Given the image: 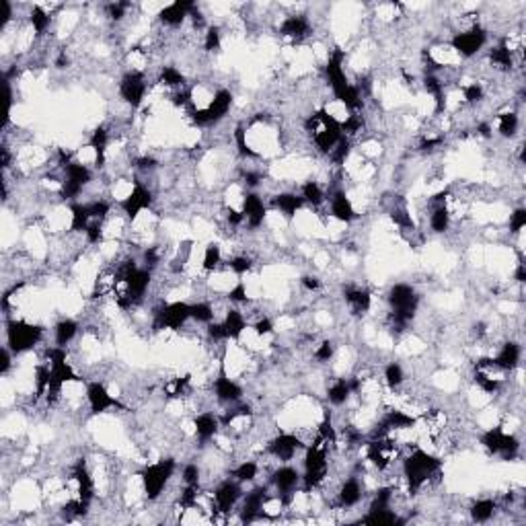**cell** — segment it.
<instances>
[{
    "label": "cell",
    "mask_w": 526,
    "mask_h": 526,
    "mask_svg": "<svg viewBox=\"0 0 526 526\" xmlns=\"http://www.w3.org/2000/svg\"><path fill=\"white\" fill-rule=\"evenodd\" d=\"M403 477L409 494H420L430 483H436L442 475V460L438 456L426 453L424 448H413L411 455L403 460Z\"/></svg>",
    "instance_id": "1"
},
{
    "label": "cell",
    "mask_w": 526,
    "mask_h": 526,
    "mask_svg": "<svg viewBox=\"0 0 526 526\" xmlns=\"http://www.w3.org/2000/svg\"><path fill=\"white\" fill-rule=\"evenodd\" d=\"M305 132L311 136L312 144L323 154H329L335 148V144L339 142L343 136L341 123L335 120L334 116H329L325 109L314 111L305 120Z\"/></svg>",
    "instance_id": "2"
},
{
    "label": "cell",
    "mask_w": 526,
    "mask_h": 526,
    "mask_svg": "<svg viewBox=\"0 0 526 526\" xmlns=\"http://www.w3.org/2000/svg\"><path fill=\"white\" fill-rule=\"evenodd\" d=\"M175 469H177L175 458H161L157 463L146 465L140 471V481H142L144 494H146L148 502H157L163 496Z\"/></svg>",
    "instance_id": "3"
},
{
    "label": "cell",
    "mask_w": 526,
    "mask_h": 526,
    "mask_svg": "<svg viewBox=\"0 0 526 526\" xmlns=\"http://www.w3.org/2000/svg\"><path fill=\"white\" fill-rule=\"evenodd\" d=\"M329 451L311 442L305 448V471H302V487L305 491L319 489L329 477Z\"/></svg>",
    "instance_id": "4"
},
{
    "label": "cell",
    "mask_w": 526,
    "mask_h": 526,
    "mask_svg": "<svg viewBox=\"0 0 526 526\" xmlns=\"http://www.w3.org/2000/svg\"><path fill=\"white\" fill-rule=\"evenodd\" d=\"M44 337V329L39 325L27 323L23 319H8L6 321V348L19 356L29 350H33Z\"/></svg>",
    "instance_id": "5"
},
{
    "label": "cell",
    "mask_w": 526,
    "mask_h": 526,
    "mask_svg": "<svg viewBox=\"0 0 526 526\" xmlns=\"http://www.w3.org/2000/svg\"><path fill=\"white\" fill-rule=\"evenodd\" d=\"M479 442L489 455L502 456V460H514L520 453V440L514 434H508L502 426L483 432L479 436Z\"/></svg>",
    "instance_id": "6"
},
{
    "label": "cell",
    "mask_w": 526,
    "mask_h": 526,
    "mask_svg": "<svg viewBox=\"0 0 526 526\" xmlns=\"http://www.w3.org/2000/svg\"><path fill=\"white\" fill-rule=\"evenodd\" d=\"M233 107V93L228 89H218L212 97V101L202 107V109H192V121L195 126H214L220 120L228 116Z\"/></svg>",
    "instance_id": "7"
},
{
    "label": "cell",
    "mask_w": 526,
    "mask_h": 526,
    "mask_svg": "<svg viewBox=\"0 0 526 526\" xmlns=\"http://www.w3.org/2000/svg\"><path fill=\"white\" fill-rule=\"evenodd\" d=\"M188 321H192V305L190 302H169V305H163L159 311L154 312V329L161 331V329H171V331H177L181 329Z\"/></svg>",
    "instance_id": "8"
},
{
    "label": "cell",
    "mask_w": 526,
    "mask_h": 526,
    "mask_svg": "<svg viewBox=\"0 0 526 526\" xmlns=\"http://www.w3.org/2000/svg\"><path fill=\"white\" fill-rule=\"evenodd\" d=\"M485 44H487V31L479 23L465 31H458L451 39V48L455 49L460 58H467V60L477 56L479 51L485 48Z\"/></svg>",
    "instance_id": "9"
},
{
    "label": "cell",
    "mask_w": 526,
    "mask_h": 526,
    "mask_svg": "<svg viewBox=\"0 0 526 526\" xmlns=\"http://www.w3.org/2000/svg\"><path fill=\"white\" fill-rule=\"evenodd\" d=\"M366 456L374 465V469L386 471L399 456V444L393 438H370L366 442Z\"/></svg>",
    "instance_id": "10"
},
{
    "label": "cell",
    "mask_w": 526,
    "mask_h": 526,
    "mask_svg": "<svg viewBox=\"0 0 526 526\" xmlns=\"http://www.w3.org/2000/svg\"><path fill=\"white\" fill-rule=\"evenodd\" d=\"M148 91L146 74L140 71H128L120 80V97L121 101L130 109H138L144 103V97Z\"/></svg>",
    "instance_id": "11"
},
{
    "label": "cell",
    "mask_w": 526,
    "mask_h": 526,
    "mask_svg": "<svg viewBox=\"0 0 526 526\" xmlns=\"http://www.w3.org/2000/svg\"><path fill=\"white\" fill-rule=\"evenodd\" d=\"M307 444H302V440L296 436V434H290V432H282V434H276L267 446H265V453L280 460V463H290L294 456L298 455L300 451H305Z\"/></svg>",
    "instance_id": "12"
},
{
    "label": "cell",
    "mask_w": 526,
    "mask_h": 526,
    "mask_svg": "<svg viewBox=\"0 0 526 526\" xmlns=\"http://www.w3.org/2000/svg\"><path fill=\"white\" fill-rule=\"evenodd\" d=\"M152 202H154L152 200V192L146 185H142L140 181H134L132 192L120 200V208L128 220H136L144 210H148L152 206Z\"/></svg>",
    "instance_id": "13"
},
{
    "label": "cell",
    "mask_w": 526,
    "mask_h": 526,
    "mask_svg": "<svg viewBox=\"0 0 526 526\" xmlns=\"http://www.w3.org/2000/svg\"><path fill=\"white\" fill-rule=\"evenodd\" d=\"M243 498V487L237 479H226L216 487L212 496V510L214 514H228L237 502Z\"/></svg>",
    "instance_id": "14"
},
{
    "label": "cell",
    "mask_w": 526,
    "mask_h": 526,
    "mask_svg": "<svg viewBox=\"0 0 526 526\" xmlns=\"http://www.w3.org/2000/svg\"><path fill=\"white\" fill-rule=\"evenodd\" d=\"M85 397H87V403H89L91 413H95V415L107 413L109 409H121V407H123L120 401L105 389V384L99 383V381L87 383Z\"/></svg>",
    "instance_id": "15"
},
{
    "label": "cell",
    "mask_w": 526,
    "mask_h": 526,
    "mask_svg": "<svg viewBox=\"0 0 526 526\" xmlns=\"http://www.w3.org/2000/svg\"><path fill=\"white\" fill-rule=\"evenodd\" d=\"M212 391H214V397L218 403L237 405L240 399H243V386L226 374L224 364L220 366V372H218V377L214 379Z\"/></svg>",
    "instance_id": "16"
},
{
    "label": "cell",
    "mask_w": 526,
    "mask_h": 526,
    "mask_svg": "<svg viewBox=\"0 0 526 526\" xmlns=\"http://www.w3.org/2000/svg\"><path fill=\"white\" fill-rule=\"evenodd\" d=\"M267 500H269V494H267V487H263V485H257L249 494H245L243 506H240V520L253 522V520L262 518Z\"/></svg>",
    "instance_id": "17"
},
{
    "label": "cell",
    "mask_w": 526,
    "mask_h": 526,
    "mask_svg": "<svg viewBox=\"0 0 526 526\" xmlns=\"http://www.w3.org/2000/svg\"><path fill=\"white\" fill-rule=\"evenodd\" d=\"M298 483H302V473L288 463H284L282 467H278L271 473V485L276 487L278 496H282L286 500H290V496H294Z\"/></svg>",
    "instance_id": "18"
},
{
    "label": "cell",
    "mask_w": 526,
    "mask_h": 526,
    "mask_svg": "<svg viewBox=\"0 0 526 526\" xmlns=\"http://www.w3.org/2000/svg\"><path fill=\"white\" fill-rule=\"evenodd\" d=\"M278 31H280V35H282V37H286V39H290V42L300 44V42H305V39L311 35L312 27H311V21L307 19V15H298V13H294V15H286V17H284V21L280 23Z\"/></svg>",
    "instance_id": "19"
},
{
    "label": "cell",
    "mask_w": 526,
    "mask_h": 526,
    "mask_svg": "<svg viewBox=\"0 0 526 526\" xmlns=\"http://www.w3.org/2000/svg\"><path fill=\"white\" fill-rule=\"evenodd\" d=\"M220 428H222V424H220V417L214 415V411H202L193 420V432H195V438L202 446L216 440V436L220 434Z\"/></svg>",
    "instance_id": "20"
},
{
    "label": "cell",
    "mask_w": 526,
    "mask_h": 526,
    "mask_svg": "<svg viewBox=\"0 0 526 526\" xmlns=\"http://www.w3.org/2000/svg\"><path fill=\"white\" fill-rule=\"evenodd\" d=\"M240 212L245 216V224L251 231H257L263 224L265 216H267V206L263 204L262 195L255 192H247L243 197V208Z\"/></svg>",
    "instance_id": "21"
},
{
    "label": "cell",
    "mask_w": 526,
    "mask_h": 526,
    "mask_svg": "<svg viewBox=\"0 0 526 526\" xmlns=\"http://www.w3.org/2000/svg\"><path fill=\"white\" fill-rule=\"evenodd\" d=\"M193 4L195 2H188V0H177L173 4H167L159 11V23L169 29H177L190 19Z\"/></svg>",
    "instance_id": "22"
},
{
    "label": "cell",
    "mask_w": 526,
    "mask_h": 526,
    "mask_svg": "<svg viewBox=\"0 0 526 526\" xmlns=\"http://www.w3.org/2000/svg\"><path fill=\"white\" fill-rule=\"evenodd\" d=\"M362 498H364V483L356 475L345 479L341 483V487L337 489V506L343 508V510L358 506L362 502Z\"/></svg>",
    "instance_id": "23"
},
{
    "label": "cell",
    "mask_w": 526,
    "mask_h": 526,
    "mask_svg": "<svg viewBox=\"0 0 526 526\" xmlns=\"http://www.w3.org/2000/svg\"><path fill=\"white\" fill-rule=\"evenodd\" d=\"M360 389V379H335L327 389V401L334 407L345 405L354 391Z\"/></svg>",
    "instance_id": "24"
},
{
    "label": "cell",
    "mask_w": 526,
    "mask_h": 526,
    "mask_svg": "<svg viewBox=\"0 0 526 526\" xmlns=\"http://www.w3.org/2000/svg\"><path fill=\"white\" fill-rule=\"evenodd\" d=\"M343 300H345L350 312L356 314V317L366 314V312L370 311V307H372V296H370V292H368L366 288H345V290H343Z\"/></svg>",
    "instance_id": "25"
},
{
    "label": "cell",
    "mask_w": 526,
    "mask_h": 526,
    "mask_svg": "<svg viewBox=\"0 0 526 526\" xmlns=\"http://www.w3.org/2000/svg\"><path fill=\"white\" fill-rule=\"evenodd\" d=\"M327 200L331 202V216H334L335 220H339L343 224H350V222H354L358 218L354 206H352V200L345 195V192H341V190L334 192L331 197H327Z\"/></svg>",
    "instance_id": "26"
},
{
    "label": "cell",
    "mask_w": 526,
    "mask_h": 526,
    "mask_svg": "<svg viewBox=\"0 0 526 526\" xmlns=\"http://www.w3.org/2000/svg\"><path fill=\"white\" fill-rule=\"evenodd\" d=\"M520 358H522V348H520V343H516V341H506L502 348H500L498 356L494 358V362H496L498 368H502L503 372H512V370L518 368Z\"/></svg>",
    "instance_id": "27"
},
{
    "label": "cell",
    "mask_w": 526,
    "mask_h": 526,
    "mask_svg": "<svg viewBox=\"0 0 526 526\" xmlns=\"http://www.w3.org/2000/svg\"><path fill=\"white\" fill-rule=\"evenodd\" d=\"M271 206L280 212V214L284 216L286 220H292L296 212L305 206V202H302V197H300V193H278V195H274L271 197Z\"/></svg>",
    "instance_id": "28"
},
{
    "label": "cell",
    "mask_w": 526,
    "mask_h": 526,
    "mask_svg": "<svg viewBox=\"0 0 526 526\" xmlns=\"http://www.w3.org/2000/svg\"><path fill=\"white\" fill-rule=\"evenodd\" d=\"M487 60L489 64L500 72H510L514 68V62H516V56L510 51V48L506 46V42H500L498 46L489 49L487 54Z\"/></svg>",
    "instance_id": "29"
},
{
    "label": "cell",
    "mask_w": 526,
    "mask_h": 526,
    "mask_svg": "<svg viewBox=\"0 0 526 526\" xmlns=\"http://www.w3.org/2000/svg\"><path fill=\"white\" fill-rule=\"evenodd\" d=\"M220 323L224 327L226 339H239L240 335L247 331V319L239 309H228Z\"/></svg>",
    "instance_id": "30"
},
{
    "label": "cell",
    "mask_w": 526,
    "mask_h": 526,
    "mask_svg": "<svg viewBox=\"0 0 526 526\" xmlns=\"http://www.w3.org/2000/svg\"><path fill=\"white\" fill-rule=\"evenodd\" d=\"M360 522L372 526H393L403 525L405 520L399 518V514H397L393 508H386V510H368V514H366Z\"/></svg>",
    "instance_id": "31"
},
{
    "label": "cell",
    "mask_w": 526,
    "mask_h": 526,
    "mask_svg": "<svg viewBox=\"0 0 526 526\" xmlns=\"http://www.w3.org/2000/svg\"><path fill=\"white\" fill-rule=\"evenodd\" d=\"M190 393H192L190 377H175L163 384V395H165V399H171V401H179V399L188 397Z\"/></svg>",
    "instance_id": "32"
},
{
    "label": "cell",
    "mask_w": 526,
    "mask_h": 526,
    "mask_svg": "<svg viewBox=\"0 0 526 526\" xmlns=\"http://www.w3.org/2000/svg\"><path fill=\"white\" fill-rule=\"evenodd\" d=\"M78 335V323L74 319H60L54 327V341L58 348H66Z\"/></svg>",
    "instance_id": "33"
},
{
    "label": "cell",
    "mask_w": 526,
    "mask_h": 526,
    "mask_svg": "<svg viewBox=\"0 0 526 526\" xmlns=\"http://www.w3.org/2000/svg\"><path fill=\"white\" fill-rule=\"evenodd\" d=\"M496 510H498V503L494 502L491 498H481L477 502L471 503L469 514H471V520H473V522L483 525V522H489V520L494 518Z\"/></svg>",
    "instance_id": "34"
},
{
    "label": "cell",
    "mask_w": 526,
    "mask_h": 526,
    "mask_svg": "<svg viewBox=\"0 0 526 526\" xmlns=\"http://www.w3.org/2000/svg\"><path fill=\"white\" fill-rule=\"evenodd\" d=\"M430 228L436 235H444L451 228V210H448L446 202H442V204L434 202L430 214Z\"/></svg>",
    "instance_id": "35"
},
{
    "label": "cell",
    "mask_w": 526,
    "mask_h": 526,
    "mask_svg": "<svg viewBox=\"0 0 526 526\" xmlns=\"http://www.w3.org/2000/svg\"><path fill=\"white\" fill-rule=\"evenodd\" d=\"M29 23H31V27H33V31H35L37 37H44L46 31L49 29V25H51V15L46 11V6L33 4L31 11H29Z\"/></svg>",
    "instance_id": "36"
},
{
    "label": "cell",
    "mask_w": 526,
    "mask_h": 526,
    "mask_svg": "<svg viewBox=\"0 0 526 526\" xmlns=\"http://www.w3.org/2000/svg\"><path fill=\"white\" fill-rule=\"evenodd\" d=\"M300 197H302L305 204H309L312 208H319V206H323V204L327 202V193L321 188V183H317V181H307V183H302V188H300Z\"/></svg>",
    "instance_id": "37"
},
{
    "label": "cell",
    "mask_w": 526,
    "mask_h": 526,
    "mask_svg": "<svg viewBox=\"0 0 526 526\" xmlns=\"http://www.w3.org/2000/svg\"><path fill=\"white\" fill-rule=\"evenodd\" d=\"M159 82L165 89H171L173 93L185 89V76L181 74L179 68H175V66H163L161 72H159Z\"/></svg>",
    "instance_id": "38"
},
{
    "label": "cell",
    "mask_w": 526,
    "mask_h": 526,
    "mask_svg": "<svg viewBox=\"0 0 526 526\" xmlns=\"http://www.w3.org/2000/svg\"><path fill=\"white\" fill-rule=\"evenodd\" d=\"M520 128V118L516 111H503L498 116V132L502 138H514Z\"/></svg>",
    "instance_id": "39"
},
{
    "label": "cell",
    "mask_w": 526,
    "mask_h": 526,
    "mask_svg": "<svg viewBox=\"0 0 526 526\" xmlns=\"http://www.w3.org/2000/svg\"><path fill=\"white\" fill-rule=\"evenodd\" d=\"M233 479H237L239 483H251L259 475V463L255 460H243L239 463L233 471H231Z\"/></svg>",
    "instance_id": "40"
},
{
    "label": "cell",
    "mask_w": 526,
    "mask_h": 526,
    "mask_svg": "<svg viewBox=\"0 0 526 526\" xmlns=\"http://www.w3.org/2000/svg\"><path fill=\"white\" fill-rule=\"evenodd\" d=\"M384 383L393 391L405 383V370H403V366L399 362H389L384 366Z\"/></svg>",
    "instance_id": "41"
},
{
    "label": "cell",
    "mask_w": 526,
    "mask_h": 526,
    "mask_svg": "<svg viewBox=\"0 0 526 526\" xmlns=\"http://www.w3.org/2000/svg\"><path fill=\"white\" fill-rule=\"evenodd\" d=\"M220 263H222V249H220L216 243H210V245L206 247V251H204L202 267H204L208 274H212V271H216V269L220 267Z\"/></svg>",
    "instance_id": "42"
},
{
    "label": "cell",
    "mask_w": 526,
    "mask_h": 526,
    "mask_svg": "<svg viewBox=\"0 0 526 526\" xmlns=\"http://www.w3.org/2000/svg\"><path fill=\"white\" fill-rule=\"evenodd\" d=\"M192 319L197 321V323H212L214 321V307L206 300H200V302H193L192 305Z\"/></svg>",
    "instance_id": "43"
},
{
    "label": "cell",
    "mask_w": 526,
    "mask_h": 526,
    "mask_svg": "<svg viewBox=\"0 0 526 526\" xmlns=\"http://www.w3.org/2000/svg\"><path fill=\"white\" fill-rule=\"evenodd\" d=\"M463 99H465L467 105H477V103H481L485 99L483 85L481 82H469V85H465L463 87Z\"/></svg>",
    "instance_id": "44"
},
{
    "label": "cell",
    "mask_w": 526,
    "mask_h": 526,
    "mask_svg": "<svg viewBox=\"0 0 526 526\" xmlns=\"http://www.w3.org/2000/svg\"><path fill=\"white\" fill-rule=\"evenodd\" d=\"M130 8H132L130 2H109V4H105V15H107L109 21L120 23V21H123L128 17Z\"/></svg>",
    "instance_id": "45"
},
{
    "label": "cell",
    "mask_w": 526,
    "mask_h": 526,
    "mask_svg": "<svg viewBox=\"0 0 526 526\" xmlns=\"http://www.w3.org/2000/svg\"><path fill=\"white\" fill-rule=\"evenodd\" d=\"M181 481L183 485H193V487H200V481H202V469L197 463H188L181 471Z\"/></svg>",
    "instance_id": "46"
},
{
    "label": "cell",
    "mask_w": 526,
    "mask_h": 526,
    "mask_svg": "<svg viewBox=\"0 0 526 526\" xmlns=\"http://www.w3.org/2000/svg\"><path fill=\"white\" fill-rule=\"evenodd\" d=\"M220 44H222V33H220V29L218 27H208L206 29V33H204V49L208 51V54H212V51H218L220 49Z\"/></svg>",
    "instance_id": "47"
},
{
    "label": "cell",
    "mask_w": 526,
    "mask_h": 526,
    "mask_svg": "<svg viewBox=\"0 0 526 526\" xmlns=\"http://www.w3.org/2000/svg\"><path fill=\"white\" fill-rule=\"evenodd\" d=\"M228 269L233 271V274H237V276H245L247 271H251V267H253V259L249 257V255H235L233 259H228Z\"/></svg>",
    "instance_id": "48"
},
{
    "label": "cell",
    "mask_w": 526,
    "mask_h": 526,
    "mask_svg": "<svg viewBox=\"0 0 526 526\" xmlns=\"http://www.w3.org/2000/svg\"><path fill=\"white\" fill-rule=\"evenodd\" d=\"M335 354V345L334 341H329V339H325V341H321L317 348H314V352H312V358L317 360V362H321V364H325V362H329V360L334 358Z\"/></svg>",
    "instance_id": "49"
},
{
    "label": "cell",
    "mask_w": 526,
    "mask_h": 526,
    "mask_svg": "<svg viewBox=\"0 0 526 526\" xmlns=\"http://www.w3.org/2000/svg\"><path fill=\"white\" fill-rule=\"evenodd\" d=\"M525 226H526V210L525 208H516V210L510 214V233H512V235H520Z\"/></svg>",
    "instance_id": "50"
},
{
    "label": "cell",
    "mask_w": 526,
    "mask_h": 526,
    "mask_svg": "<svg viewBox=\"0 0 526 526\" xmlns=\"http://www.w3.org/2000/svg\"><path fill=\"white\" fill-rule=\"evenodd\" d=\"M228 300L231 302H235V305H247L249 302V296H247V286H245V282H237L235 286L228 290Z\"/></svg>",
    "instance_id": "51"
},
{
    "label": "cell",
    "mask_w": 526,
    "mask_h": 526,
    "mask_svg": "<svg viewBox=\"0 0 526 526\" xmlns=\"http://www.w3.org/2000/svg\"><path fill=\"white\" fill-rule=\"evenodd\" d=\"M253 329H255V334L259 335V337H267V335L274 334V321L269 319V317H259L257 321H255V325H253Z\"/></svg>",
    "instance_id": "52"
},
{
    "label": "cell",
    "mask_w": 526,
    "mask_h": 526,
    "mask_svg": "<svg viewBox=\"0 0 526 526\" xmlns=\"http://www.w3.org/2000/svg\"><path fill=\"white\" fill-rule=\"evenodd\" d=\"M11 356H13V352L4 345V348H2V354H0V360H2V364H0V372H2V374H8V370H11V366H13Z\"/></svg>",
    "instance_id": "53"
},
{
    "label": "cell",
    "mask_w": 526,
    "mask_h": 526,
    "mask_svg": "<svg viewBox=\"0 0 526 526\" xmlns=\"http://www.w3.org/2000/svg\"><path fill=\"white\" fill-rule=\"evenodd\" d=\"M300 284H302V288H305L307 292H317V290L321 288V280H319L317 276H305V278L300 280Z\"/></svg>",
    "instance_id": "54"
},
{
    "label": "cell",
    "mask_w": 526,
    "mask_h": 526,
    "mask_svg": "<svg viewBox=\"0 0 526 526\" xmlns=\"http://www.w3.org/2000/svg\"><path fill=\"white\" fill-rule=\"evenodd\" d=\"M514 280H516V282H518L520 286H522V284L526 282V265H525V262H522V259H520V262H518V265H516V271H514Z\"/></svg>",
    "instance_id": "55"
}]
</instances>
